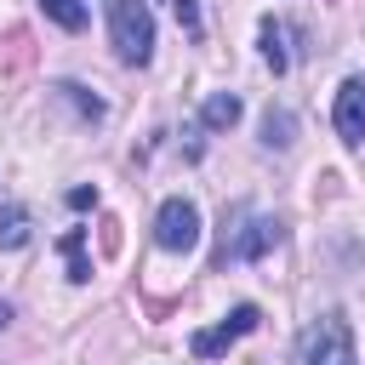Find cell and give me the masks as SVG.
Here are the masks:
<instances>
[{
	"mask_svg": "<svg viewBox=\"0 0 365 365\" xmlns=\"http://www.w3.org/2000/svg\"><path fill=\"white\" fill-rule=\"evenodd\" d=\"M154 240L160 251H194L200 245V205L194 200H165L154 217Z\"/></svg>",
	"mask_w": 365,
	"mask_h": 365,
	"instance_id": "4",
	"label": "cell"
},
{
	"mask_svg": "<svg viewBox=\"0 0 365 365\" xmlns=\"http://www.w3.org/2000/svg\"><path fill=\"white\" fill-rule=\"evenodd\" d=\"M257 319H262V314H257V302H240V308H234L222 325H211V331H194V342H188V348H194L200 359H217L228 342H240L245 331H257Z\"/></svg>",
	"mask_w": 365,
	"mask_h": 365,
	"instance_id": "5",
	"label": "cell"
},
{
	"mask_svg": "<svg viewBox=\"0 0 365 365\" xmlns=\"http://www.w3.org/2000/svg\"><path fill=\"white\" fill-rule=\"evenodd\" d=\"M171 11H177V23H182V34H205V23H200V0H171Z\"/></svg>",
	"mask_w": 365,
	"mask_h": 365,
	"instance_id": "14",
	"label": "cell"
},
{
	"mask_svg": "<svg viewBox=\"0 0 365 365\" xmlns=\"http://www.w3.org/2000/svg\"><path fill=\"white\" fill-rule=\"evenodd\" d=\"M57 97H68V103H74V108H80L86 120H103V103H97V97H86V86H74V80H63V86H57Z\"/></svg>",
	"mask_w": 365,
	"mask_h": 365,
	"instance_id": "13",
	"label": "cell"
},
{
	"mask_svg": "<svg viewBox=\"0 0 365 365\" xmlns=\"http://www.w3.org/2000/svg\"><path fill=\"white\" fill-rule=\"evenodd\" d=\"M40 11H46L57 29H68V34H80V29H86V17H91V11H86V0H40Z\"/></svg>",
	"mask_w": 365,
	"mask_h": 365,
	"instance_id": "7",
	"label": "cell"
},
{
	"mask_svg": "<svg viewBox=\"0 0 365 365\" xmlns=\"http://www.w3.org/2000/svg\"><path fill=\"white\" fill-rule=\"evenodd\" d=\"M29 240V205H0V245H23Z\"/></svg>",
	"mask_w": 365,
	"mask_h": 365,
	"instance_id": "11",
	"label": "cell"
},
{
	"mask_svg": "<svg viewBox=\"0 0 365 365\" xmlns=\"http://www.w3.org/2000/svg\"><path fill=\"white\" fill-rule=\"evenodd\" d=\"M262 143H268V148H285V143H291V114H285V108H268V120H262Z\"/></svg>",
	"mask_w": 365,
	"mask_h": 365,
	"instance_id": "12",
	"label": "cell"
},
{
	"mask_svg": "<svg viewBox=\"0 0 365 365\" xmlns=\"http://www.w3.org/2000/svg\"><path fill=\"white\" fill-rule=\"evenodd\" d=\"M336 131H342V143H365V74H348L342 80V91H336Z\"/></svg>",
	"mask_w": 365,
	"mask_h": 365,
	"instance_id": "6",
	"label": "cell"
},
{
	"mask_svg": "<svg viewBox=\"0 0 365 365\" xmlns=\"http://www.w3.org/2000/svg\"><path fill=\"white\" fill-rule=\"evenodd\" d=\"M108 29H114V51L125 63L154 57V17H148L143 0H108Z\"/></svg>",
	"mask_w": 365,
	"mask_h": 365,
	"instance_id": "3",
	"label": "cell"
},
{
	"mask_svg": "<svg viewBox=\"0 0 365 365\" xmlns=\"http://www.w3.org/2000/svg\"><path fill=\"white\" fill-rule=\"evenodd\" d=\"M297 365H359L348 319H342V314H319V319L302 331V342H297Z\"/></svg>",
	"mask_w": 365,
	"mask_h": 365,
	"instance_id": "2",
	"label": "cell"
},
{
	"mask_svg": "<svg viewBox=\"0 0 365 365\" xmlns=\"http://www.w3.org/2000/svg\"><path fill=\"white\" fill-rule=\"evenodd\" d=\"M240 228L234 234H222V251H217V262L228 268V262H257V257H268L279 240H285V228H279V217H251L245 205H234L228 211Z\"/></svg>",
	"mask_w": 365,
	"mask_h": 365,
	"instance_id": "1",
	"label": "cell"
},
{
	"mask_svg": "<svg viewBox=\"0 0 365 365\" xmlns=\"http://www.w3.org/2000/svg\"><path fill=\"white\" fill-rule=\"evenodd\" d=\"M6 319H11V308H6V302H0V331H6Z\"/></svg>",
	"mask_w": 365,
	"mask_h": 365,
	"instance_id": "16",
	"label": "cell"
},
{
	"mask_svg": "<svg viewBox=\"0 0 365 365\" xmlns=\"http://www.w3.org/2000/svg\"><path fill=\"white\" fill-rule=\"evenodd\" d=\"M68 205H74V211H86V205H97V188H68Z\"/></svg>",
	"mask_w": 365,
	"mask_h": 365,
	"instance_id": "15",
	"label": "cell"
},
{
	"mask_svg": "<svg viewBox=\"0 0 365 365\" xmlns=\"http://www.w3.org/2000/svg\"><path fill=\"white\" fill-rule=\"evenodd\" d=\"M63 257H68V279L86 285V279H91V262H86V228H68V234H63Z\"/></svg>",
	"mask_w": 365,
	"mask_h": 365,
	"instance_id": "9",
	"label": "cell"
},
{
	"mask_svg": "<svg viewBox=\"0 0 365 365\" xmlns=\"http://www.w3.org/2000/svg\"><path fill=\"white\" fill-rule=\"evenodd\" d=\"M262 63H268L274 74H285V63H291V51H285V29H279L274 17L262 23Z\"/></svg>",
	"mask_w": 365,
	"mask_h": 365,
	"instance_id": "10",
	"label": "cell"
},
{
	"mask_svg": "<svg viewBox=\"0 0 365 365\" xmlns=\"http://www.w3.org/2000/svg\"><path fill=\"white\" fill-rule=\"evenodd\" d=\"M200 120H205L211 131H222V125H234V120H240V97H234V91H217V97H205V108H200Z\"/></svg>",
	"mask_w": 365,
	"mask_h": 365,
	"instance_id": "8",
	"label": "cell"
}]
</instances>
